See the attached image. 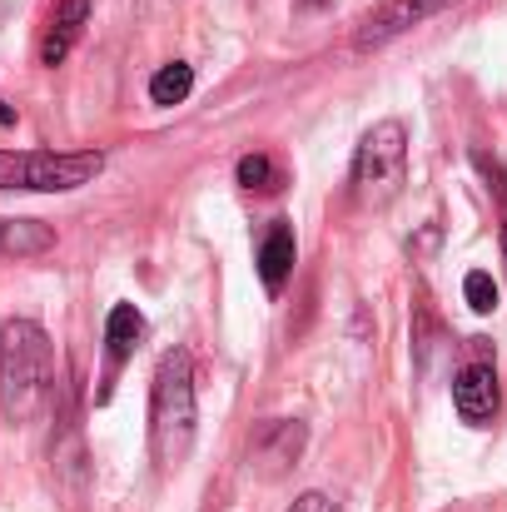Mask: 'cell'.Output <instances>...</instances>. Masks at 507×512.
<instances>
[{"instance_id": "6da1fadb", "label": "cell", "mask_w": 507, "mask_h": 512, "mask_svg": "<svg viewBox=\"0 0 507 512\" xmlns=\"http://www.w3.org/2000/svg\"><path fill=\"white\" fill-rule=\"evenodd\" d=\"M55 393V348L35 319L0 324V413L25 423Z\"/></svg>"}, {"instance_id": "7a4b0ae2", "label": "cell", "mask_w": 507, "mask_h": 512, "mask_svg": "<svg viewBox=\"0 0 507 512\" xmlns=\"http://www.w3.org/2000/svg\"><path fill=\"white\" fill-rule=\"evenodd\" d=\"M194 428H199L194 358H189V348H169L155 368V383H150V453L165 473H174L189 458Z\"/></svg>"}, {"instance_id": "3957f363", "label": "cell", "mask_w": 507, "mask_h": 512, "mask_svg": "<svg viewBox=\"0 0 507 512\" xmlns=\"http://www.w3.org/2000/svg\"><path fill=\"white\" fill-rule=\"evenodd\" d=\"M105 170L100 150H75V155H55V150H0V189H35V194H70L80 184H90Z\"/></svg>"}, {"instance_id": "277c9868", "label": "cell", "mask_w": 507, "mask_h": 512, "mask_svg": "<svg viewBox=\"0 0 507 512\" xmlns=\"http://www.w3.org/2000/svg\"><path fill=\"white\" fill-rule=\"evenodd\" d=\"M408 179V130L398 120H383L373 125L363 140H358V155H353V189L363 204H388Z\"/></svg>"}, {"instance_id": "5b68a950", "label": "cell", "mask_w": 507, "mask_h": 512, "mask_svg": "<svg viewBox=\"0 0 507 512\" xmlns=\"http://www.w3.org/2000/svg\"><path fill=\"white\" fill-rule=\"evenodd\" d=\"M304 448H309V428L299 418H274L249 443V473H259L264 483H279L289 468H299Z\"/></svg>"}, {"instance_id": "8992f818", "label": "cell", "mask_w": 507, "mask_h": 512, "mask_svg": "<svg viewBox=\"0 0 507 512\" xmlns=\"http://www.w3.org/2000/svg\"><path fill=\"white\" fill-rule=\"evenodd\" d=\"M448 5H458V0H388L383 10H373V15L358 25L353 45H358V50H378V45H388L393 35L423 25L428 15H438V10H448Z\"/></svg>"}, {"instance_id": "52a82bcc", "label": "cell", "mask_w": 507, "mask_h": 512, "mask_svg": "<svg viewBox=\"0 0 507 512\" xmlns=\"http://www.w3.org/2000/svg\"><path fill=\"white\" fill-rule=\"evenodd\" d=\"M498 373H493V363H468V368H458V378H453V408H458V418L463 423H473V428H483V423H493L498 418Z\"/></svg>"}, {"instance_id": "ba28073f", "label": "cell", "mask_w": 507, "mask_h": 512, "mask_svg": "<svg viewBox=\"0 0 507 512\" xmlns=\"http://www.w3.org/2000/svg\"><path fill=\"white\" fill-rule=\"evenodd\" d=\"M294 254H299V244H294V224H289V219H274L269 234L259 239V279H264L269 294H279V289L289 284V274H294Z\"/></svg>"}, {"instance_id": "9c48e42d", "label": "cell", "mask_w": 507, "mask_h": 512, "mask_svg": "<svg viewBox=\"0 0 507 512\" xmlns=\"http://www.w3.org/2000/svg\"><path fill=\"white\" fill-rule=\"evenodd\" d=\"M85 20H90V0H55L45 40H40V65H60L70 55V45L80 40Z\"/></svg>"}, {"instance_id": "30bf717a", "label": "cell", "mask_w": 507, "mask_h": 512, "mask_svg": "<svg viewBox=\"0 0 507 512\" xmlns=\"http://www.w3.org/2000/svg\"><path fill=\"white\" fill-rule=\"evenodd\" d=\"M55 249V229L40 219H0V254L30 259V254H50Z\"/></svg>"}, {"instance_id": "8fae6325", "label": "cell", "mask_w": 507, "mask_h": 512, "mask_svg": "<svg viewBox=\"0 0 507 512\" xmlns=\"http://www.w3.org/2000/svg\"><path fill=\"white\" fill-rule=\"evenodd\" d=\"M145 339V314L135 304H115L105 319V343H110V363H125L135 353V343Z\"/></svg>"}, {"instance_id": "7c38bea8", "label": "cell", "mask_w": 507, "mask_h": 512, "mask_svg": "<svg viewBox=\"0 0 507 512\" xmlns=\"http://www.w3.org/2000/svg\"><path fill=\"white\" fill-rule=\"evenodd\" d=\"M189 90H194V70H189L184 60L160 65L155 80H150V100H155V105H179V100H189Z\"/></svg>"}, {"instance_id": "4fadbf2b", "label": "cell", "mask_w": 507, "mask_h": 512, "mask_svg": "<svg viewBox=\"0 0 507 512\" xmlns=\"http://www.w3.org/2000/svg\"><path fill=\"white\" fill-rule=\"evenodd\" d=\"M234 174H239V184L254 189V194H274V189L284 184V174H279V165H274L269 155H244V160L234 165Z\"/></svg>"}, {"instance_id": "5bb4252c", "label": "cell", "mask_w": 507, "mask_h": 512, "mask_svg": "<svg viewBox=\"0 0 507 512\" xmlns=\"http://www.w3.org/2000/svg\"><path fill=\"white\" fill-rule=\"evenodd\" d=\"M463 299L473 304V314H493V309L503 304V289H498V279H493L488 269H473V274L463 279Z\"/></svg>"}, {"instance_id": "9a60e30c", "label": "cell", "mask_w": 507, "mask_h": 512, "mask_svg": "<svg viewBox=\"0 0 507 512\" xmlns=\"http://www.w3.org/2000/svg\"><path fill=\"white\" fill-rule=\"evenodd\" d=\"M473 165L493 179V189H498V199H503V259H507V174H503V165H498L488 150H473Z\"/></svg>"}, {"instance_id": "2e32d148", "label": "cell", "mask_w": 507, "mask_h": 512, "mask_svg": "<svg viewBox=\"0 0 507 512\" xmlns=\"http://www.w3.org/2000/svg\"><path fill=\"white\" fill-rule=\"evenodd\" d=\"M289 512H338V503L329 493H304V498H294V508Z\"/></svg>"}, {"instance_id": "e0dca14e", "label": "cell", "mask_w": 507, "mask_h": 512, "mask_svg": "<svg viewBox=\"0 0 507 512\" xmlns=\"http://www.w3.org/2000/svg\"><path fill=\"white\" fill-rule=\"evenodd\" d=\"M5 125H15V105H5V100H0V130H5Z\"/></svg>"}, {"instance_id": "ac0fdd59", "label": "cell", "mask_w": 507, "mask_h": 512, "mask_svg": "<svg viewBox=\"0 0 507 512\" xmlns=\"http://www.w3.org/2000/svg\"><path fill=\"white\" fill-rule=\"evenodd\" d=\"M304 5H329V0H304Z\"/></svg>"}]
</instances>
